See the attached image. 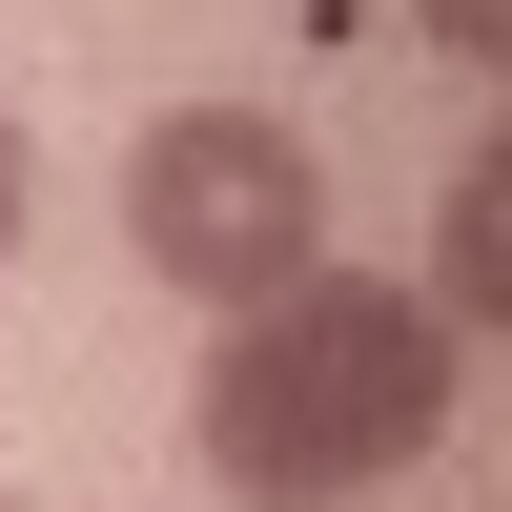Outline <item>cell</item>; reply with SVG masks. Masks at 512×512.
Returning a JSON list of instances; mask_svg holds the SVG:
<instances>
[{
  "label": "cell",
  "instance_id": "cell-1",
  "mask_svg": "<svg viewBox=\"0 0 512 512\" xmlns=\"http://www.w3.org/2000/svg\"><path fill=\"white\" fill-rule=\"evenodd\" d=\"M451 390H472V328H451L431 287L308 267V287H267V308H226L185 431H205V472H226V512H349V492L431 472Z\"/></svg>",
  "mask_w": 512,
  "mask_h": 512
},
{
  "label": "cell",
  "instance_id": "cell-2",
  "mask_svg": "<svg viewBox=\"0 0 512 512\" xmlns=\"http://www.w3.org/2000/svg\"><path fill=\"white\" fill-rule=\"evenodd\" d=\"M123 246H144L185 308L308 287V267H328V164H308V123H267V103H164L144 144H123Z\"/></svg>",
  "mask_w": 512,
  "mask_h": 512
},
{
  "label": "cell",
  "instance_id": "cell-3",
  "mask_svg": "<svg viewBox=\"0 0 512 512\" xmlns=\"http://www.w3.org/2000/svg\"><path fill=\"white\" fill-rule=\"evenodd\" d=\"M492 246H512V164H472V205H451V308H492Z\"/></svg>",
  "mask_w": 512,
  "mask_h": 512
},
{
  "label": "cell",
  "instance_id": "cell-4",
  "mask_svg": "<svg viewBox=\"0 0 512 512\" xmlns=\"http://www.w3.org/2000/svg\"><path fill=\"white\" fill-rule=\"evenodd\" d=\"M21 185H41V164H21V123H0V246H21Z\"/></svg>",
  "mask_w": 512,
  "mask_h": 512
},
{
  "label": "cell",
  "instance_id": "cell-5",
  "mask_svg": "<svg viewBox=\"0 0 512 512\" xmlns=\"http://www.w3.org/2000/svg\"><path fill=\"white\" fill-rule=\"evenodd\" d=\"M431 41H492V0H431Z\"/></svg>",
  "mask_w": 512,
  "mask_h": 512
}]
</instances>
